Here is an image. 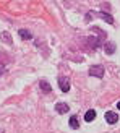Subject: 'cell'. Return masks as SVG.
<instances>
[{
  "instance_id": "1",
  "label": "cell",
  "mask_w": 120,
  "mask_h": 133,
  "mask_svg": "<svg viewBox=\"0 0 120 133\" xmlns=\"http://www.w3.org/2000/svg\"><path fill=\"white\" fill-rule=\"evenodd\" d=\"M104 73H105V70H104L102 65H92V66H89V75H91V76L102 78Z\"/></svg>"
},
{
  "instance_id": "2",
  "label": "cell",
  "mask_w": 120,
  "mask_h": 133,
  "mask_svg": "<svg viewBox=\"0 0 120 133\" xmlns=\"http://www.w3.org/2000/svg\"><path fill=\"white\" fill-rule=\"evenodd\" d=\"M58 86H60V89H62V92H68L70 91V78L68 76H58Z\"/></svg>"
},
{
  "instance_id": "3",
  "label": "cell",
  "mask_w": 120,
  "mask_h": 133,
  "mask_svg": "<svg viewBox=\"0 0 120 133\" xmlns=\"http://www.w3.org/2000/svg\"><path fill=\"white\" fill-rule=\"evenodd\" d=\"M91 15H94V16H97V18H102V19H105L109 24H114V18H112L109 13H105V11H91Z\"/></svg>"
},
{
  "instance_id": "4",
  "label": "cell",
  "mask_w": 120,
  "mask_h": 133,
  "mask_svg": "<svg viewBox=\"0 0 120 133\" xmlns=\"http://www.w3.org/2000/svg\"><path fill=\"white\" fill-rule=\"evenodd\" d=\"M104 118H105V122H109L110 125H112V123H117V122H118V115L115 114V112H110V110H109V112H105Z\"/></svg>"
},
{
  "instance_id": "5",
  "label": "cell",
  "mask_w": 120,
  "mask_h": 133,
  "mask_svg": "<svg viewBox=\"0 0 120 133\" xmlns=\"http://www.w3.org/2000/svg\"><path fill=\"white\" fill-rule=\"evenodd\" d=\"M55 110L58 114H66V112L70 110V107H68V104H65V102H57L55 104Z\"/></svg>"
},
{
  "instance_id": "6",
  "label": "cell",
  "mask_w": 120,
  "mask_h": 133,
  "mask_svg": "<svg viewBox=\"0 0 120 133\" xmlns=\"http://www.w3.org/2000/svg\"><path fill=\"white\" fill-rule=\"evenodd\" d=\"M10 63V55L5 54V52H0V70L5 68V65Z\"/></svg>"
},
{
  "instance_id": "7",
  "label": "cell",
  "mask_w": 120,
  "mask_h": 133,
  "mask_svg": "<svg viewBox=\"0 0 120 133\" xmlns=\"http://www.w3.org/2000/svg\"><path fill=\"white\" fill-rule=\"evenodd\" d=\"M94 118H96V110H94V109H89V110L84 114V122H92Z\"/></svg>"
},
{
  "instance_id": "8",
  "label": "cell",
  "mask_w": 120,
  "mask_h": 133,
  "mask_svg": "<svg viewBox=\"0 0 120 133\" xmlns=\"http://www.w3.org/2000/svg\"><path fill=\"white\" fill-rule=\"evenodd\" d=\"M18 34H19V37H21V39H24V41H29V39L32 37V34H31L28 29H19Z\"/></svg>"
},
{
  "instance_id": "9",
  "label": "cell",
  "mask_w": 120,
  "mask_h": 133,
  "mask_svg": "<svg viewBox=\"0 0 120 133\" xmlns=\"http://www.w3.org/2000/svg\"><path fill=\"white\" fill-rule=\"evenodd\" d=\"M68 125H70L71 128H75V130H76V128L79 127V120H78V117H76V115H71V117H70V120H68Z\"/></svg>"
},
{
  "instance_id": "10",
  "label": "cell",
  "mask_w": 120,
  "mask_h": 133,
  "mask_svg": "<svg viewBox=\"0 0 120 133\" xmlns=\"http://www.w3.org/2000/svg\"><path fill=\"white\" fill-rule=\"evenodd\" d=\"M0 39H2L3 42H6V44H13V39L10 36V32H6V31H3L2 34H0Z\"/></svg>"
},
{
  "instance_id": "11",
  "label": "cell",
  "mask_w": 120,
  "mask_h": 133,
  "mask_svg": "<svg viewBox=\"0 0 120 133\" xmlns=\"http://www.w3.org/2000/svg\"><path fill=\"white\" fill-rule=\"evenodd\" d=\"M105 54H107V55H112V54H114V52H115V44L114 42H107V44H105Z\"/></svg>"
},
{
  "instance_id": "12",
  "label": "cell",
  "mask_w": 120,
  "mask_h": 133,
  "mask_svg": "<svg viewBox=\"0 0 120 133\" xmlns=\"http://www.w3.org/2000/svg\"><path fill=\"white\" fill-rule=\"evenodd\" d=\"M39 88H41L42 92H50V84L47 81H41L39 83Z\"/></svg>"
},
{
  "instance_id": "13",
  "label": "cell",
  "mask_w": 120,
  "mask_h": 133,
  "mask_svg": "<svg viewBox=\"0 0 120 133\" xmlns=\"http://www.w3.org/2000/svg\"><path fill=\"white\" fill-rule=\"evenodd\" d=\"M117 109H118V110H120V101H118V102H117Z\"/></svg>"
},
{
  "instance_id": "14",
  "label": "cell",
  "mask_w": 120,
  "mask_h": 133,
  "mask_svg": "<svg viewBox=\"0 0 120 133\" xmlns=\"http://www.w3.org/2000/svg\"><path fill=\"white\" fill-rule=\"evenodd\" d=\"M2 73H3V71H2V70H0V76H2Z\"/></svg>"
}]
</instances>
